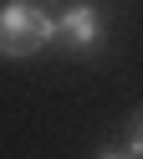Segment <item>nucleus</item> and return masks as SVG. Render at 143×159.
Returning <instances> with one entry per match:
<instances>
[{
  "label": "nucleus",
  "mask_w": 143,
  "mask_h": 159,
  "mask_svg": "<svg viewBox=\"0 0 143 159\" xmlns=\"http://www.w3.org/2000/svg\"><path fill=\"white\" fill-rule=\"evenodd\" d=\"M56 41V16L36 0H5L0 5V57L5 62H26L41 57Z\"/></svg>",
  "instance_id": "nucleus-1"
},
{
  "label": "nucleus",
  "mask_w": 143,
  "mask_h": 159,
  "mask_svg": "<svg viewBox=\"0 0 143 159\" xmlns=\"http://www.w3.org/2000/svg\"><path fill=\"white\" fill-rule=\"evenodd\" d=\"M123 144H128L133 154L143 159V108H138V113H133V123H128V139H123Z\"/></svg>",
  "instance_id": "nucleus-3"
},
{
  "label": "nucleus",
  "mask_w": 143,
  "mask_h": 159,
  "mask_svg": "<svg viewBox=\"0 0 143 159\" xmlns=\"http://www.w3.org/2000/svg\"><path fill=\"white\" fill-rule=\"evenodd\" d=\"M97 159H138V154H133L128 144H102V149H97Z\"/></svg>",
  "instance_id": "nucleus-4"
},
{
  "label": "nucleus",
  "mask_w": 143,
  "mask_h": 159,
  "mask_svg": "<svg viewBox=\"0 0 143 159\" xmlns=\"http://www.w3.org/2000/svg\"><path fill=\"white\" fill-rule=\"evenodd\" d=\"M56 41H67L72 52H92L102 41V11L92 0H72L67 11L56 16Z\"/></svg>",
  "instance_id": "nucleus-2"
}]
</instances>
